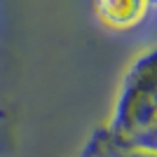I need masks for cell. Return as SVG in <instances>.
Segmentation results:
<instances>
[{
    "label": "cell",
    "mask_w": 157,
    "mask_h": 157,
    "mask_svg": "<svg viewBox=\"0 0 157 157\" xmlns=\"http://www.w3.org/2000/svg\"><path fill=\"white\" fill-rule=\"evenodd\" d=\"M157 54L152 47L129 63L120 80L113 113L101 129L120 145L157 152Z\"/></svg>",
    "instance_id": "6da1fadb"
},
{
    "label": "cell",
    "mask_w": 157,
    "mask_h": 157,
    "mask_svg": "<svg viewBox=\"0 0 157 157\" xmlns=\"http://www.w3.org/2000/svg\"><path fill=\"white\" fill-rule=\"evenodd\" d=\"M94 17L115 33L134 31L155 10V0H92Z\"/></svg>",
    "instance_id": "7a4b0ae2"
},
{
    "label": "cell",
    "mask_w": 157,
    "mask_h": 157,
    "mask_svg": "<svg viewBox=\"0 0 157 157\" xmlns=\"http://www.w3.org/2000/svg\"><path fill=\"white\" fill-rule=\"evenodd\" d=\"M80 157H157V152H145V150H134L127 145L115 143L101 127L92 131V136L87 138V143L82 145Z\"/></svg>",
    "instance_id": "3957f363"
},
{
    "label": "cell",
    "mask_w": 157,
    "mask_h": 157,
    "mask_svg": "<svg viewBox=\"0 0 157 157\" xmlns=\"http://www.w3.org/2000/svg\"><path fill=\"white\" fill-rule=\"evenodd\" d=\"M2 124H5V117H2V115H0V141H2V138H5V131H2Z\"/></svg>",
    "instance_id": "277c9868"
}]
</instances>
